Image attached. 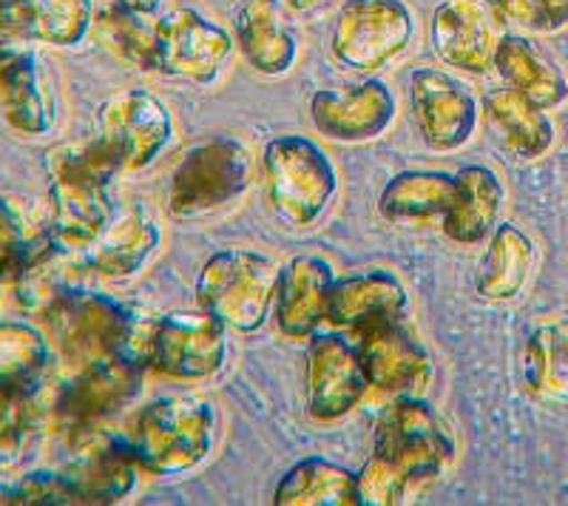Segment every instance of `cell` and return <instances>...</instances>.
Returning <instances> with one entry per match:
<instances>
[{
    "label": "cell",
    "instance_id": "cell-1",
    "mask_svg": "<svg viewBox=\"0 0 568 506\" xmlns=\"http://www.w3.org/2000/svg\"><path fill=\"white\" fill-rule=\"evenodd\" d=\"M156 318L123 305L109 293L74 287L43 316L54 353L74 371L109 356H125L149 367Z\"/></svg>",
    "mask_w": 568,
    "mask_h": 506
},
{
    "label": "cell",
    "instance_id": "cell-2",
    "mask_svg": "<svg viewBox=\"0 0 568 506\" xmlns=\"http://www.w3.org/2000/svg\"><path fill=\"white\" fill-rule=\"evenodd\" d=\"M282 267L251 247L211 253L196 276V302L231 333H256L273 316Z\"/></svg>",
    "mask_w": 568,
    "mask_h": 506
},
{
    "label": "cell",
    "instance_id": "cell-3",
    "mask_svg": "<svg viewBox=\"0 0 568 506\" xmlns=\"http://www.w3.org/2000/svg\"><path fill=\"white\" fill-rule=\"evenodd\" d=\"M373 458L415 493L453 467L455 438L424 396H398L375 424Z\"/></svg>",
    "mask_w": 568,
    "mask_h": 506
},
{
    "label": "cell",
    "instance_id": "cell-4",
    "mask_svg": "<svg viewBox=\"0 0 568 506\" xmlns=\"http://www.w3.org/2000/svg\"><path fill=\"white\" fill-rule=\"evenodd\" d=\"M216 416L205 398L169 396L140 409L129 433L136 462L149 475H185L211 455Z\"/></svg>",
    "mask_w": 568,
    "mask_h": 506
},
{
    "label": "cell",
    "instance_id": "cell-5",
    "mask_svg": "<svg viewBox=\"0 0 568 506\" xmlns=\"http://www.w3.org/2000/svg\"><path fill=\"white\" fill-rule=\"evenodd\" d=\"M267 196L287 225L311 227L338 194V171L327 151L304 134L271 140L262 154Z\"/></svg>",
    "mask_w": 568,
    "mask_h": 506
},
{
    "label": "cell",
    "instance_id": "cell-6",
    "mask_svg": "<svg viewBox=\"0 0 568 506\" xmlns=\"http://www.w3.org/2000/svg\"><path fill=\"white\" fill-rule=\"evenodd\" d=\"M253 182V156L231 134L191 145L169 182V211L176 220H200L242 200Z\"/></svg>",
    "mask_w": 568,
    "mask_h": 506
},
{
    "label": "cell",
    "instance_id": "cell-7",
    "mask_svg": "<svg viewBox=\"0 0 568 506\" xmlns=\"http://www.w3.org/2000/svg\"><path fill=\"white\" fill-rule=\"evenodd\" d=\"M145 382V364L125 356L98 358L58 387L49 402V422L71 435L98 429L111 416L134 404Z\"/></svg>",
    "mask_w": 568,
    "mask_h": 506
},
{
    "label": "cell",
    "instance_id": "cell-8",
    "mask_svg": "<svg viewBox=\"0 0 568 506\" xmlns=\"http://www.w3.org/2000/svg\"><path fill=\"white\" fill-rule=\"evenodd\" d=\"M415 14L404 0H344L333 20L329 52L349 72H378L407 52Z\"/></svg>",
    "mask_w": 568,
    "mask_h": 506
},
{
    "label": "cell",
    "instance_id": "cell-9",
    "mask_svg": "<svg viewBox=\"0 0 568 506\" xmlns=\"http://www.w3.org/2000/svg\"><path fill=\"white\" fill-rule=\"evenodd\" d=\"M227 327L207 311H176L156 318L149 364L174 382H205L225 367Z\"/></svg>",
    "mask_w": 568,
    "mask_h": 506
},
{
    "label": "cell",
    "instance_id": "cell-10",
    "mask_svg": "<svg viewBox=\"0 0 568 506\" xmlns=\"http://www.w3.org/2000/svg\"><path fill=\"white\" fill-rule=\"evenodd\" d=\"M160 72L194 85H211L233 54L236 40L200 9L180 7L154 20Z\"/></svg>",
    "mask_w": 568,
    "mask_h": 506
},
{
    "label": "cell",
    "instance_id": "cell-11",
    "mask_svg": "<svg viewBox=\"0 0 568 506\" xmlns=\"http://www.w3.org/2000/svg\"><path fill=\"white\" fill-rule=\"evenodd\" d=\"M506 34V20L495 0H444L429 18V43L444 65L484 74Z\"/></svg>",
    "mask_w": 568,
    "mask_h": 506
},
{
    "label": "cell",
    "instance_id": "cell-12",
    "mask_svg": "<svg viewBox=\"0 0 568 506\" xmlns=\"http://www.w3.org/2000/svg\"><path fill=\"white\" fill-rule=\"evenodd\" d=\"M409 105L424 143L440 154L464 149L480 123V103L469 85L444 69L420 65L409 74Z\"/></svg>",
    "mask_w": 568,
    "mask_h": 506
},
{
    "label": "cell",
    "instance_id": "cell-13",
    "mask_svg": "<svg viewBox=\"0 0 568 506\" xmlns=\"http://www.w3.org/2000/svg\"><path fill=\"white\" fill-rule=\"evenodd\" d=\"M304 389H307V413L316 422H338L353 413L369 389L358 347H353L338 333L311 336Z\"/></svg>",
    "mask_w": 568,
    "mask_h": 506
},
{
    "label": "cell",
    "instance_id": "cell-14",
    "mask_svg": "<svg viewBox=\"0 0 568 506\" xmlns=\"http://www.w3.org/2000/svg\"><path fill=\"white\" fill-rule=\"evenodd\" d=\"M100 134H105L123 154L125 171H142L156 163L174 136L169 105L149 89L120 91L100 105Z\"/></svg>",
    "mask_w": 568,
    "mask_h": 506
},
{
    "label": "cell",
    "instance_id": "cell-15",
    "mask_svg": "<svg viewBox=\"0 0 568 506\" xmlns=\"http://www.w3.org/2000/svg\"><path fill=\"white\" fill-rule=\"evenodd\" d=\"M65 473L80 487L89 504H120L136 487L142 467L129 435L111 429H85L69 438Z\"/></svg>",
    "mask_w": 568,
    "mask_h": 506
},
{
    "label": "cell",
    "instance_id": "cell-16",
    "mask_svg": "<svg viewBox=\"0 0 568 506\" xmlns=\"http://www.w3.org/2000/svg\"><path fill=\"white\" fill-rule=\"evenodd\" d=\"M358 358L367 373L369 387L389 396H424L433 384L435 362L418 333L400 322L364 331L358 338Z\"/></svg>",
    "mask_w": 568,
    "mask_h": 506
},
{
    "label": "cell",
    "instance_id": "cell-17",
    "mask_svg": "<svg viewBox=\"0 0 568 506\" xmlns=\"http://www.w3.org/2000/svg\"><path fill=\"white\" fill-rule=\"evenodd\" d=\"M311 120L327 140L369 143L393 125L395 94L375 78L349 85L347 91L318 89L311 98Z\"/></svg>",
    "mask_w": 568,
    "mask_h": 506
},
{
    "label": "cell",
    "instance_id": "cell-18",
    "mask_svg": "<svg viewBox=\"0 0 568 506\" xmlns=\"http://www.w3.org/2000/svg\"><path fill=\"white\" fill-rule=\"evenodd\" d=\"M409 307V293L404 282L389 271H355L333 280L327 293L324 322L338 331H364L400 322Z\"/></svg>",
    "mask_w": 568,
    "mask_h": 506
},
{
    "label": "cell",
    "instance_id": "cell-19",
    "mask_svg": "<svg viewBox=\"0 0 568 506\" xmlns=\"http://www.w3.org/2000/svg\"><path fill=\"white\" fill-rule=\"evenodd\" d=\"M233 40L253 72L282 78L298 60V29L284 0H242L233 12Z\"/></svg>",
    "mask_w": 568,
    "mask_h": 506
},
{
    "label": "cell",
    "instance_id": "cell-20",
    "mask_svg": "<svg viewBox=\"0 0 568 506\" xmlns=\"http://www.w3.org/2000/svg\"><path fill=\"white\" fill-rule=\"evenodd\" d=\"M85 265L83 253L65 247L54 236L32 242L27 256L9 276L12 302L23 316L43 318L65 293L80 287V271Z\"/></svg>",
    "mask_w": 568,
    "mask_h": 506
},
{
    "label": "cell",
    "instance_id": "cell-21",
    "mask_svg": "<svg viewBox=\"0 0 568 506\" xmlns=\"http://www.w3.org/2000/svg\"><path fill=\"white\" fill-rule=\"evenodd\" d=\"M333 267L322 256L302 253L293 256L278 273L273 318L284 338L302 342L316 336L327 313V293L333 285Z\"/></svg>",
    "mask_w": 568,
    "mask_h": 506
},
{
    "label": "cell",
    "instance_id": "cell-22",
    "mask_svg": "<svg viewBox=\"0 0 568 506\" xmlns=\"http://www.w3.org/2000/svg\"><path fill=\"white\" fill-rule=\"evenodd\" d=\"M160 242V222L145 209H129L111 216L103 234L83 251V260L105 280H131L154 260Z\"/></svg>",
    "mask_w": 568,
    "mask_h": 506
},
{
    "label": "cell",
    "instance_id": "cell-23",
    "mask_svg": "<svg viewBox=\"0 0 568 506\" xmlns=\"http://www.w3.org/2000/svg\"><path fill=\"white\" fill-rule=\"evenodd\" d=\"M491 140L515 160H537L555 143V123L546 109L511 89H491L480 105Z\"/></svg>",
    "mask_w": 568,
    "mask_h": 506
},
{
    "label": "cell",
    "instance_id": "cell-24",
    "mask_svg": "<svg viewBox=\"0 0 568 506\" xmlns=\"http://www.w3.org/2000/svg\"><path fill=\"white\" fill-rule=\"evenodd\" d=\"M491 69L504 80L506 89L524 94L529 103L551 111L568 100V80L560 65L531 43L526 34H504L495 52Z\"/></svg>",
    "mask_w": 568,
    "mask_h": 506
},
{
    "label": "cell",
    "instance_id": "cell-25",
    "mask_svg": "<svg viewBox=\"0 0 568 506\" xmlns=\"http://www.w3.org/2000/svg\"><path fill=\"white\" fill-rule=\"evenodd\" d=\"M455 180H458V191L449 211L440 216V227L453 242L478 245L489 240L497 227V216L506 202L504 182L489 165H466L455 174Z\"/></svg>",
    "mask_w": 568,
    "mask_h": 506
},
{
    "label": "cell",
    "instance_id": "cell-26",
    "mask_svg": "<svg viewBox=\"0 0 568 506\" xmlns=\"http://www.w3.org/2000/svg\"><path fill=\"white\" fill-rule=\"evenodd\" d=\"M0 111L3 120L20 134L40 136L52 131L58 118L54 94L32 49L20 52L0 69Z\"/></svg>",
    "mask_w": 568,
    "mask_h": 506
},
{
    "label": "cell",
    "instance_id": "cell-27",
    "mask_svg": "<svg viewBox=\"0 0 568 506\" xmlns=\"http://www.w3.org/2000/svg\"><path fill=\"white\" fill-rule=\"evenodd\" d=\"M49 202H52L49 236L80 253L103 234V227L114 216L109 202V185H98V182L52 180Z\"/></svg>",
    "mask_w": 568,
    "mask_h": 506
},
{
    "label": "cell",
    "instance_id": "cell-28",
    "mask_svg": "<svg viewBox=\"0 0 568 506\" xmlns=\"http://www.w3.org/2000/svg\"><path fill=\"white\" fill-rule=\"evenodd\" d=\"M535 262L537 247L531 236L511 222H504L489 234V247L475 273V291L486 302H511L529 285Z\"/></svg>",
    "mask_w": 568,
    "mask_h": 506
},
{
    "label": "cell",
    "instance_id": "cell-29",
    "mask_svg": "<svg viewBox=\"0 0 568 506\" xmlns=\"http://www.w3.org/2000/svg\"><path fill=\"white\" fill-rule=\"evenodd\" d=\"M524 384L537 402L568 407V316L531 327L524 344Z\"/></svg>",
    "mask_w": 568,
    "mask_h": 506
},
{
    "label": "cell",
    "instance_id": "cell-30",
    "mask_svg": "<svg viewBox=\"0 0 568 506\" xmlns=\"http://www.w3.org/2000/svg\"><path fill=\"white\" fill-rule=\"evenodd\" d=\"M458 191L455 174L446 171H400L384 185L378 214L387 222H429L449 211Z\"/></svg>",
    "mask_w": 568,
    "mask_h": 506
},
{
    "label": "cell",
    "instance_id": "cell-31",
    "mask_svg": "<svg viewBox=\"0 0 568 506\" xmlns=\"http://www.w3.org/2000/svg\"><path fill=\"white\" fill-rule=\"evenodd\" d=\"M29 43L80 45L94 29V0H7Z\"/></svg>",
    "mask_w": 568,
    "mask_h": 506
},
{
    "label": "cell",
    "instance_id": "cell-32",
    "mask_svg": "<svg viewBox=\"0 0 568 506\" xmlns=\"http://www.w3.org/2000/svg\"><path fill=\"white\" fill-rule=\"evenodd\" d=\"M276 506H358V478L353 469L327 458H304L278 480Z\"/></svg>",
    "mask_w": 568,
    "mask_h": 506
},
{
    "label": "cell",
    "instance_id": "cell-33",
    "mask_svg": "<svg viewBox=\"0 0 568 506\" xmlns=\"http://www.w3.org/2000/svg\"><path fill=\"white\" fill-rule=\"evenodd\" d=\"M49 424V404L40 398V384L0 393V475L18 473L34 455Z\"/></svg>",
    "mask_w": 568,
    "mask_h": 506
},
{
    "label": "cell",
    "instance_id": "cell-34",
    "mask_svg": "<svg viewBox=\"0 0 568 506\" xmlns=\"http://www.w3.org/2000/svg\"><path fill=\"white\" fill-rule=\"evenodd\" d=\"M52 353L54 347L43 327L20 318H0V393L40 384Z\"/></svg>",
    "mask_w": 568,
    "mask_h": 506
},
{
    "label": "cell",
    "instance_id": "cell-35",
    "mask_svg": "<svg viewBox=\"0 0 568 506\" xmlns=\"http://www.w3.org/2000/svg\"><path fill=\"white\" fill-rule=\"evenodd\" d=\"M94 32L100 43L125 65L136 72H160V40L156 29L145 23V14L111 3L94 18Z\"/></svg>",
    "mask_w": 568,
    "mask_h": 506
},
{
    "label": "cell",
    "instance_id": "cell-36",
    "mask_svg": "<svg viewBox=\"0 0 568 506\" xmlns=\"http://www.w3.org/2000/svg\"><path fill=\"white\" fill-rule=\"evenodd\" d=\"M45 171L52 180H80L111 185L116 174H123V154L105 134H91L83 140L54 145L45 154Z\"/></svg>",
    "mask_w": 568,
    "mask_h": 506
},
{
    "label": "cell",
    "instance_id": "cell-37",
    "mask_svg": "<svg viewBox=\"0 0 568 506\" xmlns=\"http://www.w3.org/2000/svg\"><path fill=\"white\" fill-rule=\"evenodd\" d=\"M89 504L80 487L60 473H27L14 484H0V506H74Z\"/></svg>",
    "mask_w": 568,
    "mask_h": 506
},
{
    "label": "cell",
    "instance_id": "cell-38",
    "mask_svg": "<svg viewBox=\"0 0 568 506\" xmlns=\"http://www.w3.org/2000/svg\"><path fill=\"white\" fill-rule=\"evenodd\" d=\"M506 23L529 34H555L568 27V0H495Z\"/></svg>",
    "mask_w": 568,
    "mask_h": 506
},
{
    "label": "cell",
    "instance_id": "cell-39",
    "mask_svg": "<svg viewBox=\"0 0 568 506\" xmlns=\"http://www.w3.org/2000/svg\"><path fill=\"white\" fill-rule=\"evenodd\" d=\"M29 245V231L23 216L18 214L12 202L0 200V280H9L20 260L27 256Z\"/></svg>",
    "mask_w": 568,
    "mask_h": 506
},
{
    "label": "cell",
    "instance_id": "cell-40",
    "mask_svg": "<svg viewBox=\"0 0 568 506\" xmlns=\"http://www.w3.org/2000/svg\"><path fill=\"white\" fill-rule=\"evenodd\" d=\"M27 49H32V43L27 40V34L20 32L18 20H14L7 0H0V69H3L9 60L18 58L20 52H27Z\"/></svg>",
    "mask_w": 568,
    "mask_h": 506
},
{
    "label": "cell",
    "instance_id": "cell-41",
    "mask_svg": "<svg viewBox=\"0 0 568 506\" xmlns=\"http://www.w3.org/2000/svg\"><path fill=\"white\" fill-rule=\"evenodd\" d=\"M111 3H120V7L131 9V12L145 14V18H151V14L160 12L165 0H111Z\"/></svg>",
    "mask_w": 568,
    "mask_h": 506
},
{
    "label": "cell",
    "instance_id": "cell-42",
    "mask_svg": "<svg viewBox=\"0 0 568 506\" xmlns=\"http://www.w3.org/2000/svg\"><path fill=\"white\" fill-rule=\"evenodd\" d=\"M287 7L296 9V12H304V9H313L318 7V3H324V0H284Z\"/></svg>",
    "mask_w": 568,
    "mask_h": 506
}]
</instances>
